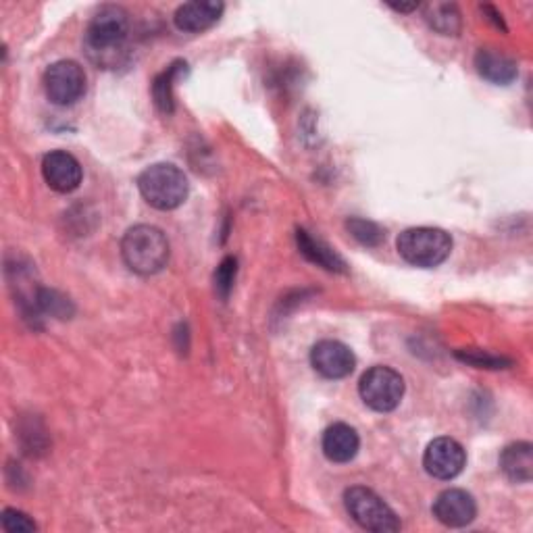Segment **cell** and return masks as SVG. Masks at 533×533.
Masks as SVG:
<instances>
[{
  "label": "cell",
  "mask_w": 533,
  "mask_h": 533,
  "mask_svg": "<svg viewBox=\"0 0 533 533\" xmlns=\"http://www.w3.org/2000/svg\"><path fill=\"white\" fill-rule=\"evenodd\" d=\"M225 5L217 3V0H194V3H186L175 11L173 21L177 30L188 34H200L221 19Z\"/></svg>",
  "instance_id": "cell-12"
},
{
  "label": "cell",
  "mask_w": 533,
  "mask_h": 533,
  "mask_svg": "<svg viewBox=\"0 0 533 533\" xmlns=\"http://www.w3.org/2000/svg\"><path fill=\"white\" fill-rule=\"evenodd\" d=\"M459 359H463L465 363H469L473 367H479V369H504V367L511 365V361H506L502 357H494V354L481 352V350L459 352Z\"/></svg>",
  "instance_id": "cell-21"
},
{
  "label": "cell",
  "mask_w": 533,
  "mask_h": 533,
  "mask_svg": "<svg viewBox=\"0 0 533 533\" xmlns=\"http://www.w3.org/2000/svg\"><path fill=\"white\" fill-rule=\"evenodd\" d=\"M425 19L442 36H456L461 30V13L454 5L434 3L425 7Z\"/></svg>",
  "instance_id": "cell-18"
},
{
  "label": "cell",
  "mask_w": 533,
  "mask_h": 533,
  "mask_svg": "<svg viewBox=\"0 0 533 533\" xmlns=\"http://www.w3.org/2000/svg\"><path fill=\"white\" fill-rule=\"evenodd\" d=\"M321 446L323 454L332 463H350L359 454L361 438L354 427L346 423H334L325 429Z\"/></svg>",
  "instance_id": "cell-13"
},
{
  "label": "cell",
  "mask_w": 533,
  "mask_h": 533,
  "mask_svg": "<svg viewBox=\"0 0 533 533\" xmlns=\"http://www.w3.org/2000/svg\"><path fill=\"white\" fill-rule=\"evenodd\" d=\"M182 69L186 71V63L177 61V63L169 65L163 73H159V75H157V80H155V84H152V96H155L157 107H159L165 115H171L173 109H175L173 86H175V80L182 75Z\"/></svg>",
  "instance_id": "cell-17"
},
{
  "label": "cell",
  "mask_w": 533,
  "mask_h": 533,
  "mask_svg": "<svg viewBox=\"0 0 533 533\" xmlns=\"http://www.w3.org/2000/svg\"><path fill=\"white\" fill-rule=\"evenodd\" d=\"M359 394L369 409L377 413H390L398 409L404 396V379L392 367H371L359 384Z\"/></svg>",
  "instance_id": "cell-6"
},
{
  "label": "cell",
  "mask_w": 533,
  "mask_h": 533,
  "mask_svg": "<svg viewBox=\"0 0 533 533\" xmlns=\"http://www.w3.org/2000/svg\"><path fill=\"white\" fill-rule=\"evenodd\" d=\"M296 242L298 248L304 257H307L311 263L327 269V271H346V263L336 255V252L329 248L327 244H323L321 240H315L309 232L298 230L296 232Z\"/></svg>",
  "instance_id": "cell-16"
},
{
  "label": "cell",
  "mask_w": 533,
  "mask_h": 533,
  "mask_svg": "<svg viewBox=\"0 0 533 533\" xmlns=\"http://www.w3.org/2000/svg\"><path fill=\"white\" fill-rule=\"evenodd\" d=\"M434 517L446 527H465L477 517L475 498L465 490H446L434 502Z\"/></svg>",
  "instance_id": "cell-11"
},
{
  "label": "cell",
  "mask_w": 533,
  "mask_h": 533,
  "mask_svg": "<svg viewBox=\"0 0 533 533\" xmlns=\"http://www.w3.org/2000/svg\"><path fill=\"white\" fill-rule=\"evenodd\" d=\"M467 465L465 448L452 438H438L431 442L423 454L425 471L442 481H450L461 475Z\"/></svg>",
  "instance_id": "cell-8"
},
{
  "label": "cell",
  "mask_w": 533,
  "mask_h": 533,
  "mask_svg": "<svg viewBox=\"0 0 533 533\" xmlns=\"http://www.w3.org/2000/svg\"><path fill=\"white\" fill-rule=\"evenodd\" d=\"M475 67L481 78L496 86L511 84L519 73L517 63L509 55L498 53V50H492V48L479 50V53L475 55Z\"/></svg>",
  "instance_id": "cell-14"
},
{
  "label": "cell",
  "mask_w": 533,
  "mask_h": 533,
  "mask_svg": "<svg viewBox=\"0 0 533 533\" xmlns=\"http://www.w3.org/2000/svg\"><path fill=\"white\" fill-rule=\"evenodd\" d=\"M169 240L155 225H136L121 240V257L134 273L155 275L169 263Z\"/></svg>",
  "instance_id": "cell-2"
},
{
  "label": "cell",
  "mask_w": 533,
  "mask_h": 533,
  "mask_svg": "<svg viewBox=\"0 0 533 533\" xmlns=\"http://www.w3.org/2000/svg\"><path fill=\"white\" fill-rule=\"evenodd\" d=\"M38 302H40V307L50 313V315H57V317H67L71 315V309H69V302L67 298L59 296L57 292L53 290H42L40 296H38Z\"/></svg>",
  "instance_id": "cell-23"
},
{
  "label": "cell",
  "mask_w": 533,
  "mask_h": 533,
  "mask_svg": "<svg viewBox=\"0 0 533 533\" xmlns=\"http://www.w3.org/2000/svg\"><path fill=\"white\" fill-rule=\"evenodd\" d=\"M500 469L515 484H527L533 477V446L529 442H515L500 454Z\"/></svg>",
  "instance_id": "cell-15"
},
{
  "label": "cell",
  "mask_w": 533,
  "mask_h": 533,
  "mask_svg": "<svg viewBox=\"0 0 533 533\" xmlns=\"http://www.w3.org/2000/svg\"><path fill=\"white\" fill-rule=\"evenodd\" d=\"M311 365L327 379H344L354 371L357 359L346 344L338 340H323L311 350Z\"/></svg>",
  "instance_id": "cell-10"
},
{
  "label": "cell",
  "mask_w": 533,
  "mask_h": 533,
  "mask_svg": "<svg viewBox=\"0 0 533 533\" xmlns=\"http://www.w3.org/2000/svg\"><path fill=\"white\" fill-rule=\"evenodd\" d=\"M344 504L348 515L367 531L394 533L400 529V519L396 513L369 488L354 486L346 490Z\"/></svg>",
  "instance_id": "cell-5"
},
{
  "label": "cell",
  "mask_w": 533,
  "mask_h": 533,
  "mask_svg": "<svg viewBox=\"0 0 533 533\" xmlns=\"http://www.w3.org/2000/svg\"><path fill=\"white\" fill-rule=\"evenodd\" d=\"M86 71L75 61H57L44 71V92L50 103L71 107L86 94Z\"/></svg>",
  "instance_id": "cell-7"
},
{
  "label": "cell",
  "mask_w": 533,
  "mask_h": 533,
  "mask_svg": "<svg viewBox=\"0 0 533 533\" xmlns=\"http://www.w3.org/2000/svg\"><path fill=\"white\" fill-rule=\"evenodd\" d=\"M390 9H394V11H398V13H413V11L419 9V3H411V5H402V3L396 5V3H392Z\"/></svg>",
  "instance_id": "cell-24"
},
{
  "label": "cell",
  "mask_w": 533,
  "mask_h": 533,
  "mask_svg": "<svg viewBox=\"0 0 533 533\" xmlns=\"http://www.w3.org/2000/svg\"><path fill=\"white\" fill-rule=\"evenodd\" d=\"M236 273H238V261L234 257L223 259L215 271V290L223 300H227V296H230V292L234 290Z\"/></svg>",
  "instance_id": "cell-19"
},
{
  "label": "cell",
  "mask_w": 533,
  "mask_h": 533,
  "mask_svg": "<svg viewBox=\"0 0 533 533\" xmlns=\"http://www.w3.org/2000/svg\"><path fill=\"white\" fill-rule=\"evenodd\" d=\"M3 527L9 533H34L38 529V525L34 523V519H30V515H25L23 511L17 509L3 511Z\"/></svg>",
  "instance_id": "cell-22"
},
{
  "label": "cell",
  "mask_w": 533,
  "mask_h": 533,
  "mask_svg": "<svg viewBox=\"0 0 533 533\" xmlns=\"http://www.w3.org/2000/svg\"><path fill=\"white\" fill-rule=\"evenodd\" d=\"M130 38V17L121 7L100 9L88 23L84 44L92 63L98 67H117L125 55Z\"/></svg>",
  "instance_id": "cell-1"
},
{
  "label": "cell",
  "mask_w": 533,
  "mask_h": 533,
  "mask_svg": "<svg viewBox=\"0 0 533 533\" xmlns=\"http://www.w3.org/2000/svg\"><path fill=\"white\" fill-rule=\"evenodd\" d=\"M396 248L406 263L431 269L450 257L452 238L438 227H411L398 236Z\"/></svg>",
  "instance_id": "cell-4"
},
{
  "label": "cell",
  "mask_w": 533,
  "mask_h": 533,
  "mask_svg": "<svg viewBox=\"0 0 533 533\" xmlns=\"http://www.w3.org/2000/svg\"><path fill=\"white\" fill-rule=\"evenodd\" d=\"M42 175L46 184L59 194H69L82 184V165L65 150H53L42 159Z\"/></svg>",
  "instance_id": "cell-9"
},
{
  "label": "cell",
  "mask_w": 533,
  "mask_h": 533,
  "mask_svg": "<svg viewBox=\"0 0 533 533\" xmlns=\"http://www.w3.org/2000/svg\"><path fill=\"white\" fill-rule=\"evenodd\" d=\"M348 230H350V234L354 238H357L365 246H377L379 242L384 240V232L379 230V225H375L373 221L350 219L348 221Z\"/></svg>",
  "instance_id": "cell-20"
},
{
  "label": "cell",
  "mask_w": 533,
  "mask_h": 533,
  "mask_svg": "<svg viewBox=\"0 0 533 533\" xmlns=\"http://www.w3.org/2000/svg\"><path fill=\"white\" fill-rule=\"evenodd\" d=\"M138 188L148 205L159 211L182 207L190 192L186 173L171 163H157L144 169L138 177Z\"/></svg>",
  "instance_id": "cell-3"
}]
</instances>
